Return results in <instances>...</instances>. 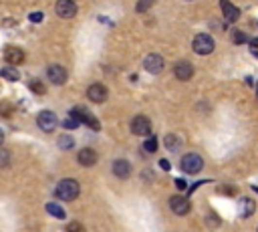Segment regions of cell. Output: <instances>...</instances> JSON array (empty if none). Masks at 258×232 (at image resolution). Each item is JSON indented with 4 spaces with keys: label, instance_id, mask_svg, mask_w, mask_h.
Returning a JSON list of instances; mask_svg holds the SVG:
<instances>
[{
    "label": "cell",
    "instance_id": "obj_15",
    "mask_svg": "<svg viewBox=\"0 0 258 232\" xmlns=\"http://www.w3.org/2000/svg\"><path fill=\"white\" fill-rule=\"evenodd\" d=\"M111 170H113V174L117 176V178L125 180V178H129V176H131V163L127 160H115Z\"/></svg>",
    "mask_w": 258,
    "mask_h": 232
},
{
    "label": "cell",
    "instance_id": "obj_1",
    "mask_svg": "<svg viewBox=\"0 0 258 232\" xmlns=\"http://www.w3.org/2000/svg\"><path fill=\"white\" fill-rule=\"evenodd\" d=\"M79 192H81L79 182L67 178V180H61V182L57 184L55 196H57L59 200H63V202H71V200H75V198L79 196Z\"/></svg>",
    "mask_w": 258,
    "mask_h": 232
},
{
    "label": "cell",
    "instance_id": "obj_26",
    "mask_svg": "<svg viewBox=\"0 0 258 232\" xmlns=\"http://www.w3.org/2000/svg\"><path fill=\"white\" fill-rule=\"evenodd\" d=\"M152 4H154V0H139L138 6H135V10H138V12H145V10L152 8Z\"/></svg>",
    "mask_w": 258,
    "mask_h": 232
},
{
    "label": "cell",
    "instance_id": "obj_33",
    "mask_svg": "<svg viewBox=\"0 0 258 232\" xmlns=\"http://www.w3.org/2000/svg\"><path fill=\"white\" fill-rule=\"evenodd\" d=\"M175 186H178L180 190H186V182L184 180H175Z\"/></svg>",
    "mask_w": 258,
    "mask_h": 232
},
{
    "label": "cell",
    "instance_id": "obj_20",
    "mask_svg": "<svg viewBox=\"0 0 258 232\" xmlns=\"http://www.w3.org/2000/svg\"><path fill=\"white\" fill-rule=\"evenodd\" d=\"M180 145H182V142H180L178 135H166V147L170 152H178Z\"/></svg>",
    "mask_w": 258,
    "mask_h": 232
},
{
    "label": "cell",
    "instance_id": "obj_23",
    "mask_svg": "<svg viewBox=\"0 0 258 232\" xmlns=\"http://www.w3.org/2000/svg\"><path fill=\"white\" fill-rule=\"evenodd\" d=\"M73 145H75V142H73L71 135H63V138H59V147L61 149H71Z\"/></svg>",
    "mask_w": 258,
    "mask_h": 232
},
{
    "label": "cell",
    "instance_id": "obj_34",
    "mask_svg": "<svg viewBox=\"0 0 258 232\" xmlns=\"http://www.w3.org/2000/svg\"><path fill=\"white\" fill-rule=\"evenodd\" d=\"M2 142H4V131L0 129V145H2Z\"/></svg>",
    "mask_w": 258,
    "mask_h": 232
},
{
    "label": "cell",
    "instance_id": "obj_6",
    "mask_svg": "<svg viewBox=\"0 0 258 232\" xmlns=\"http://www.w3.org/2000/svg\"><path fill=\"white\" fill-rule=\"evenodd\" d=\"M164 67H166V61L161 54H147L145 61H143V69L147 73H154V75L164 71Z\"/></svg>",
    "mask_w": 258,
    "mask_h": 232
},
{
    "label": "cell",
    "instance_id": "obj_14",
    "mask_svg": "<svg viewBox=\"0 0 258 232\" xmlns=\"http://www.w3.org/2000/svg\"><path fill=\"white\" fill-rule=\"evenodd\" d=\"M220 6H222V12H224V18L226 22H236L240 18V8L234 6L230 0H220Z\"/></svg>",
    "mask_w": 258,
    "mask_h": 232
},
{
    "label": "cell",
    "instance_id": "obj_22",
    "mask_svg": "<svg viewBox=\"0 0 258 232\" xmlns=\"http://www.w3.org/2000/svg\"><path fill=\"white\" fill-rule=\"evenodd\" d=\"M143 149L147 154H154L155 149H157V140L155 138H147L145 142H143Z\"/></svg>",
    "mask_w": 258,
    "mask_h": 232
},
{
    "label": "cell",
    "instance_id": "obj_21",
    "mask_svg": "<svg viewBox=\"0 0 258 232\" xmlns=\"http://www.w3.org/2000/svg\"><path fill=\"white\" fill-rule=\"evenodd\" d=\"M81 124H79V119L75 117V115H71L69 113V117H67V119H63V127L65 129H75V127H79Z\"/></svg>",
    "mask_w": 258,
    "mask_h": 232
},
{
    "label": "cell",
    "instance_id": "obj_13",
    "mask_svg": "<svg viewBox=\"0 0 258 232\" xmlns=\"http://www.w3.org/2000/svg\"><path fill=\"white\" fill-rule=\"evenodd\" d=\"M24 51L22 49H18V47H15V45H8L6 49H4V61H8L10 65H22L24 63Z\"/></svg>",
    "mask_w": 258,
    "mask_h": 232
},
{
    "label": "cell",
    "instance_id": "obj_30",
    "mask_svg": "<svg viewBox=\"0 0 258 232\" xmlns=\"http://www.w3.org/2000/svg\"><path fill=\"white\" fill-rule=\"evenodd\" d=\"M250 53L258 59V38H252L250 40Z\"/></svg>",
    "mask_w": 258,
    "mask_h": 232
},
{
    "label": "cell",
    "instance_id": "obj_25",
    "mask_svg": "<svg viewBox=\"0 0 258 232\" xmlns=\"http://www.w3.org/2000/svg\"><path fill=\"white\" fill-rule=\"evenodd\" d=\"M67 232H87V230H85L83 224L75 220V222H69V224H67Z\"/></svg>",
    "mask_w": 258,
    "mask_h": 232
},
{
    "label": "cell",
    "instance_id": "obj_16",
    "mask_svg": "<svg viewBox=\"0 0 258 232\" xmlns=\"http://www.w3.org/2000/svg\"><path fill=\"white\" fill-rule=\"evenodd\" d=\"M97 160H99L97 152H95V149H91V147H85V149H81V152H79V163H81V166H85V168L95 166V163H97Z\"/></svg>",
    "mask_w": 258,
    "mask_h": 232
},
{
    "label": "cell",
    "instance_id": "obj_11",
    "mask_svg": "<svg viewBox=\"0 0 258 232\" xmlns=\"http://www.w3.org/2000/svg\"><path fill=\"white\" fill-rule=\"evenodd\" d=\"M107 95H109V91H107L105 85L101 83H93L89 89H87V97L93 101V103H103L107 99Z\"/></svg>",
    "mask_w": 258,
    "mask_h": 232
},
{
    "label": "cell",
    "instance_id": "obj_32",
    "mask_svg": "<svg viewBox=\"0 0 258 232\" xmlns=\"http://www.w3.org/2000/svg\"><path fill=\"white\" fill-rule=\"evenodd\" d=\"M159 166L164 168V170H170V161H168V160H161V161H159Z\"/></svg>",
    "mask_w": 258,
    "mask_h": 232
},
{
    "label": "cell",
    "instance_id": "obj_8",
    "mask_svg": "<svg viewBox=\"0 0 258 232\" xmlns=\"http://www.w3.org/2000/svg\"><path fill=\"white\" fill-rule=\"evenodd\" d=\"M47 77H49V81L52 85H65L67 71H65V67H61V65H51L47 69Z\"/></svg>",
    "mask_w": 258,
    "mask_h": 232
},
{
    "label": "cell",
    "instance_id": "obj_18",
    "mask_svg": "<svg viewBox=\"0 0 258 232\" xmlns=\"http://www.w3.org/2000/svg\"><path fill=\"white\" fill-rule=\"evenodd\" d=\"M47 212L51 214V216H55V218H59V220H65V208H61L57 202H49L47 204Z\"/></svg>",
    "mask_w": 258,
    "mask_h": 232
},
{
    "label": "cell",
    "instance_id": "obj_35",
    "mask_svg": "<svg viewBox=\"0 0 258 232\" xmlns=\"http://www.w3.org/2000/svg\"><path fill=\"white\" fill-rule=\"evenodd\" d=\"M256 232H258V230H256Z\"/></svg>",
    "mask_w": 258,
    "mask_h": 232
},
{
    "label": "cell",
    "instance_id": "obj_17",
    "mask_svg": "<svg viewBox=\"0 0 258 232\" xmlns=\"http://www.w3.org/2000/svg\"><path fill=\"white\" fill-rule=\"evenodd\" d=\"M254 210H256V204H254L252 198H240V202H238V214H240L242 218L252 216Z\"/></svg>",
    "mask_w": 258,
    "mask_h": 232
},
{
    "label": "cell",
    "instance_id": "obj_27",
    "mask_svg": "<svg viewBox=\"0 0 258 232\" xmlns=\"http://www.w3.org/2000/svg\"><path fill=\"white\" fill-rule=\"evenodd\" d=\"M232 40H234V45H244V43H248V36L244 35V33H240V31H236Z\"/></svg>",
    "mask_w": 258,
    "mask_h": 232
},
{
    "label": "cell",
    "instance_id": "obj_29",
    "mask_svg": "<svg viewBox=\"0 0 258 232\" xmlns=\"http://www.w3.org/2000/svg\"><path fill=\"white\" fill-rule=\"evenodd\" d=\"M0 113H2L4 117H10L12 113V105L8 101H0Z\"/></svg>",
    "mask_w": 258,
    "mask_h": 232
},
{
    "label": "cell",
    "instance_id": "obj_24",
    "mask_svg": "<svg viewBox=\"0 0 258 232\" xmlns=\"http://www.w3.org/2000/svg\"><path fill=\"white\" fill-rule=\"evenodd\" d=\"M29 87H31V91L36 93V95H45V91H47L45 85L40 83V81H31V85H29Z\"/></svg>",
    "mask_w": 258,
    "mask_h": 232
},
{
    "label": "cell",
    "instance_id": "obj_3",
    "mask_svg": "<svg viewBox=\"0 0 258 232\" xmlns=\"http://www.w3.org/2000/svg\"><path fill=\"white\" fill-rule=\"evenodd\" d=\"M214 38L210 36V35H206V33H200V35H196L194 36V40H192V49H194V53H198V54H210L212 51H214Z\"/></svg>",
    "mask_w": 258,
    "mask_h": 232
},
{
    "label": "cell",
    "instance_id": "obj_4",
    "mask_svg": "<svg viewBox=\"0 0 258 232\" xmlns=\"http://www.w3.org/2000/svg\"><path fill=\"white\" fill-rule=\"evenodd\" d=\"M182 170L186 172V174H198L202 168H204V160L198 156V154H186L184 158H182Z\"/></svg>",
    "mask_w": 258,
    "mask_h": 232
},
{
    "label": "cell",
    "instance_id": "obj_12",
    "mask_svg": "<svg viewBox=\"0 0 258 232\" xmlns=\"http://www.w3.org/2000/svg\"><path fill=\"white\" fill-rule=\"evenodd\" d=\"M173 75L178 77L180 81H189L194 77V67L192 63H188V61H178L173 67Z\"/></svg>",
    "mask_w": 258,
    "mask_h": 232
},
{
    "label": "cell",
    "instance_id": "obj_9",
    "mask_svg": "<svg viewBox=\"0 0 258 232\" xmlns=\"http://www.w3.org/2000/svg\"><path fill=\"white\" fill-rule=\"evenodd\" d=\"M170 208L173 214L178 216H186L189 212V200L184 198V196H172L170 198Z\"/></svg>",
    "mask_w": 258,
    "mask_h": 232
},
{
    "label": "cell",
    "instance_id": "obj_7",
    "mask_svg": "<svg viewBox=\"0 0 258 232\" xmlns=\"http://www.w3.org/2000/svg\"><path fill=\"white\" fill-rule=\"evenodd\" d=\"M36 125L43 129V131H52L57 127V115L52 113V111H40L38 117H36Z\"/></svg>",
    "mask_w": 258,
    "mask_h": 232
},
{
    "label": "cell",
    "instance_id": "obj_5",
    "mask_svg": "<svg viewBox=\"0 0 258 232\" xmlns=\"http://www.w3.org/2000/svg\"><path fill=\"white\" fill-rule=\"evenodd\" d=\"M149 131H152V121H149V117L135 115L131 119V133L133 135H141V138H145V135H149Z\"/></svg>",
    "mask_w": 258,
    "mask_h": 232
},
{
    "label": "cell",
    "instance_id": "obj_19",
    "mask_svg": "<svg viewBox=\"0 0 258 232\" xmlns=\"http://www.w3.org/2000/svg\"><path fill=\"white\" fill-rule=\"evenodd\" d=\"M0 77H4L6 81H18L20 79V73L15 69V67H4V69L0 71Z\"/></svg>",
    "mask_w": 258,
    "mask_h": 232
},
{
    "label": "cell",
    "instance_id": "obj_28",
    "mask_svg": "<svg viewBox=\"0 0 258 232\" xmlns=\"http://www.w3.org/2000/svg\"><path fill=\"white\" fill-rule=\"evenodd\" d=\"M10 163V154L6 149H0V168H6Z\"/></svg>",
    "mask_w": 258,
    "mask_h": 232
},
{
    "label": "cell",
    "instance_id": "obj_2",
    "mask_svg": "<svg viewBox=\"0 0 258 232\" xmlns=\"http://www.w3.org/2000/svg\"><path fill=\"white\" fill-rule=\"evenodd\" d=\"M71 115H75V117L79 119L81 125H89V127L95 129V131H99V127H101V125H99V119L95 117L87 107H73V109H71Z\"/></svg>",
    "mask_w": 258,
    "mask_h": 232
},
{
    "label": "cell",
    "instance_id": "obj_31",
    "mask_svg": "<svg viewBox=\"0 0 258 232\" xmlns=\"http://www.w3.org/2000/svg\"><path fill=\"white\" fill-rule=\"evenodd\" d=\"M29 20L31 22H40V20H43V12H33V15L29 17Z\"/></svg>",
    "mask_w": 258,
    "mask_h": 232
},
{
    "label": "cell",
    "instance_id": "obj_10",
    "mask_svg": "<svg viewBox=\"0 0 258 232\" xmlns=\"http://www.w3.org/2000/svg\"><path fill=\"white\" fill-rule=\"evenodd\" d=\"M55 10H57V15L61 18H73L77 15V4L73 2V0H59Z\"/></svg>",
    "mask_w": 258,
    "mask_h": 232
}]
</instances>
